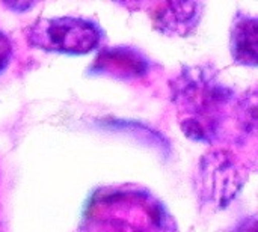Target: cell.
I'll return each mask as SVG.
<instances>
[{
	"instance_id": "1",
	"label": "cell",
	"mask_w": 258,
	"mask_h": 232,
	"mask_svg": "<svg viewBox=\"0 0 258 232\" xmlns=\"http://www.w3.org/2000/svg\"><path fill=\"white\" fill-rule=\"evenodd\" d=\"M76 232H177L165 207L145 190L107 187L89 199Z\"/></svg>"
},
{
	"instance_id": "2",
	"label": "cell",
	"mask_w": 258,
	"mask_h": 232,
	"mask_svg": "<svg viewBox=\"0 0 258 232\" xmlns=\"http://www.w3.org/2000/svg\"><path fill=\"white\" fill-rule=\"evenodd\" d=\"M177 97L180 109L186 113L181 121L184 133L198 140H216L230 109H234V95L230 89L200 72L184 75Z\"/></svg>"
},
{
	"instance_id": "3",
	"label": "cell",
	"mask_w": 258,
	"mask_h": 232,
	"mask_svg": "<svg viewBox=\"0 0 258 232\" xmlns=\"http://www.w3.org/2000/svg\"><path fill=\"white\" fill-rule=\"evenodd\" d=\"M101 29L85 18H41L29 30L30 44L48 51L85 54L101 42Z\"/></svg>"
},
{
	"instance_id": "4",
	"label": "cell",
	"mask_w": 258,
	"mask_h": 232,
	"mask_svg": "<svg viewBox=\"0 0 258 232\" xmlns=\"http://www.w3.org/2000/svg\"><path fill=\"white\" fill-rule=\"evenodd\" d=\"M201 5L194 2H171L159 5L154 11V24L163 33L187 35L200 21Z\"/></svg>"
},
{
	"instance_id": "5",
	"label": "cell",
	"mask_w": 258,
	"mask_h": 232,
	"mask_svg": "<svg viewBox=\"0 0 258 232\" xmlns=\"http://www.w3.org/2000/svg\"><path fill=\"white\" fill-rule=\"evenodd\" d=\"M148 69L147 59L136 50L127 48V47H116L103 51L95 65L92 66V71L110 74L115 77H136L141 74H145Z\"/></svg>"
},
{
	"instance_id": "6",
	"label": "cell",
	"mask_w": 258,
	"mask_h": 232,
	"mask_svg": "<svg viewBox=\"0 0 258 232\" xmlns=\"http://www.w3.org/2000/svg\"><path fill=\"white\" fill-rule=\"evenodd\" d=\"M233 56L245 65L257 63V20L239 15L233 27Z\"/></svg>"
},
{
	"instance_id": "7",
	"label": "cell",
	"mask_w": 258,
	"mask_h": 232,
	"mask_svg": "<svg viewBox=\"0 0 258 232\" xmlns=\"http://www.w3.org/2000/svg\"><path fill=\"white\" fill-rule=\"evenodd\" d=\"M12 56V45L9 38L0 30V72L8 66Z\"/></svg>"
}]
</instances>
